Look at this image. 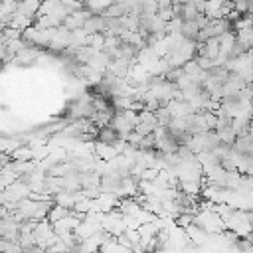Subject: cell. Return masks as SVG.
<instances>
[{"mask_svg": "<svg viewBox=\"0 0 253 253\" xmlns=\"http://www.w3.org/2000/svg\"><path fill=\"white\" fill-rule=\"evenodd\" d=\"M192 223L200 227L206 233H221L223 231V219L215 215L211 210H202L192 217Z\"/></svg>", "mask_w": 253, "mask_h": 253, "instance_id": "obj_1", "label": "cell"}, {"mask_svg": "<svg viewBox=\"0 0 253 253\" xmlns=\"http://www.w3.org/2000/svg\"><path fill=\"white\" fill-rule=\"evenodd\" d=\"M32 233H34L36 245H40L42 249H49V247L57 241V235L53 233V225H51L47 219H40V221L36 223V229H34Z\"/></svg>", "mask_w": 253, "mask_h": 253, "instance_id": "obj_2", "label": "cell"}, {"mask_svg": "<svg viewBox=\"0 0 253 253\" xmlns=\"http://www.w3.org/2000/svg\"><path fill=\"white\" fill-rule=\"evenodd\" d=\"M101 229L105 233H111V235H121L126 225L123 221V213H119L117 210H111L109 213H103L101 217Z\"/></svg>", "mask_w": 253, "mask_h": 253, "instance_id": "obj_3", "label": "cell"}, {"mask_svg": "<svg viewBox=\"0 0 253 253\" xmlns=\"http://www.w3.org/2000/svg\"><path fill=\"white\" fill-rule=\"evenodd\" d=\"M91 16V12L87 10V8H81V10H75V12H71L63 22H61V26L67 30V32H73V30H79V28H83V24H85V20Z\"/></svg>", "mask_w": 253, "mask_h": 253, "instance_id": "obj_4", "label": "cell"}, {"mask_svg": "<svg viewBox=\"0 0 253 253\" xmlns=\"http://www.w3.org/2000/svg\"><path fill=\"white\" fill-rule=\"evenodd\" d=\"M4 196H6V200H8V202H20V200H24V198H28V196H30V188H28V184H24V182L16 180L14 184L6 186Z\"/></svg>", "mask_w": 253, "mask_h": 253, "instance_id": "obj_5", "label": "cell"}, {"mask_svg": "<svg viewBox=\"0 0 253 253\" xmlns=\"http://www.w3.org/2000/svg\"><path fill=\"white\" fill-rule=\"evenodd\" d=\"M231 150L235 154H253V138H251V132L241 134V136H235V140L231 144Z\"/></svg>", "mask_w": 253, "mask_h": 253, "instance_id": "obj_6", "label": "cell"}, {"mask_svg": "<svg viewBox=\"0 0 253 253\" xmlns=\"http://www.w3.org/2000/svg\"><path fill=\"white\" fill-rule=\"evenodd\" d=\"M85 34H103L105 32V18L103 14H91L83 24Z\"/></svg>", "mask_w": 253, "mask_h": 253, "instance_id": "obj_7", "label": "cell"}, {"mask_svg": "<svg viewBox=\"0 0 253 253\" xmlns=\"http://www.w3.org/2000/svg\"><path fill=\"white\" fill-rule=\"evenodd\" d=\"M93 154L99 158V160H105V162H111L119 152L115 150L113 144H105V142H93Z\"/></svg>", "mask_w": 253, "mask_h": 253, "instance_id": "obj_8", "label": "cell"}, {"mask_svg": "<svg viewBox=\"0 0 253 253\" xmlns=\"http://www.w3.org/2000/svg\"><path fill=\"white\" fill-rule=\"evenodd\" d=\"M95 202L99 204L101 213H109L111 210H115V208H117L119 198H117L115 194H111V192H101V194L97 196V200H95Z\"/></svg>", "mask_w": 253, "mask_h": 253, "instance_id": "obj_9", "label": "cell"}, {"mask_svg": "<svg viewBox=\"0 0 253 253\" xmlns=\"http://www.w3.org/2000/svg\"><path fill=\"white\" fill-rule=\"evenodd\" d=\"M233 34H235V43L243 51H251V45H253V30L251 28H243V30H237Z\"/></svg>", "mask_w": 253, "mask_h": 253, "instance_id": "obj_10", "label": "cell"}, {"mask_svg": "<svg viewBox=\"0 0 253 253\" xmlns=\"http://www.w3.org/2000/svg\"><path fill=\"white\" fill-rule=\"evenodd\" d=\"M38 55H40V49L32 45V47H24L20 53H16L12 57V61L14 63H20V65H26V63H34L38 59Z\"/></svg>", "mask_w": 253, "mask_h": 253, "instance_id": "obj_11", "label": "cell"}, {"mask_svg": "<svg viewBox=\"0 0 253 253\" xmlns=\"http://www.w3.org/2000/svg\"><path fill=\"white\" fill-rule=\"evenodd\" d=\"M40 0H24L20 4H16V12L26 16V18H34L38 14V8H40Z\"/></svg>", "mask_w": 253, "mask_h": 253, "instance_id": "obj_12", "label": "cell"}, {"mask_svg": "<svg viewBox=\"0 0 253 253\" xmlns=\"http://www.w3.org/2000/svg\"><path fill=\"white\" fill-rule=\"evenodd\" d=\"M99 182H101V176L97 172H79V186L81 190L85 188H99Z\"/></svg>", "mask_w": 253, "mask_h": 253, "instance_id": "obj_13", "label": "cell"}, {"mask_svg": "<svg viewBox=\"0 0 253 253\" xmlns=\"http://www.w3.org/2000/svg\"><path fill=\"white\" fill-rule=\"evenodd\" d=\"M95 140H97V142H105V144H115V142L121 140V138H119V134L107 125V126H101V128L97 130Z\"/></svg>", "mask_w": 253, "mask_h": 253, "instance_id": "obj_14", "label": "cell"}, {"mask_svg": "<svg viewBox=\"0 0 253 253\" xmlns=\"http://www.w3.org/2000/svg\"><path fill=\"white\" fill-rule=\"evenodd\" d=\"M126 14H130L128 12V8L126 6H123V4H119V2H111L107 8H105V12H103V16H107V18H123V16H126Z\"/></svg>", "mask_w": 253, "mask_h": 253, "instance_id": "obj_15", "label": "cell"}, {"mask_svg": "<svg viewBox=\"0 0 253 253\" xmlns=\"http://www.w3.org/2000/svg\"><path fill=\"white\" fill-rule=\"evenodd\" d=\"M10 158H12V160H16V162L34 160V156H32V148H30L28 144H20L16 150H12V152H10Z\"/></svg>", "mask_w": 253, "mask_h": 253, "instance_id": "obj_16", "label": "cell"}, {"mask_svg": "<svg viewBox=\"0 0 253 253\" xmlns=\"http://www.w3.org/2000/svg\"><path fill=\"white\" fill-rule=\"evenodd\" d=\"M69 211L71 210H67V208H63V206H57V204H51V208H49V213H47V221L49 223H55V221H59V219H63V217H67L69 215Z\"/></svg>", "mask_w": 253, "mask_h": 253, "instance_id": "obj_17", "label": "cell"}, {"mask_svg": "<svg viewBox=\"0 0 253 253\" xmlns=\"http://www.w3.org/2000/svg\"><path fill=\"white\" fill-rule=\"evenodd\" d=\"M215 134H217V138H219V142H223V144H233V140H235V132H233V128L231 126H221V128H215Z\"/></svg>", "mask_w": 253, "mask_h": 253, "instance_id": "obj_18", "label": "cell"}, {"mask_svg": "<svg viewBox=\"0 0 253 253\" xmlns=\"http://www.w3.org/2000/svg\"><path fill=\"white\" fill-rule=\"evenodd\" d=\"M103 43H105V36H103V34H87V45H89V47L101 51Z\"/></svg>", "mask_w": 253, "mask_h": 253, "instance_id": "obj_19", "label": "cell"}, {"mask_svg": "<svg viewBox=\"0 0 253 253\" xmlns=\"http://www.w3.org/2000/svg\"><path fill=\"white\" fill-rule=\"evenodd\" d=\"M154 146H156V138H154V134H146V136L140 138L138 150H154Z\"/></svg>", "mask_w": 253, "mask_h": 253, "instance_id": "obj_20", "label": "cell"}, {"mask_svg": "<svg viewBox=\"0 0 253 253\" xmlns=\"http://www.w3.org/2000/svg\"><path fill=\"white\" fill-rule=\"evenodd\" d=\"M34 243H36L34 233H20V237H18V245H20L22 249H28V247L34 245Z\"/></svg>", "mask_w": 253, "mask_h": 253, "instance_id": "obj_21", "label": "cell"}, {"mask_svg": "<svg viewBox=\"0 0 253 253\" xmlns=\"http://www.w3.org/2000/svg\"><path fill=\"white\" fill-rule=\"evenodd\" d=\"M81 194H83V198H87V200H97V196L101 194V190H99V188H85V190H81Z\"/></svg>", "mask_w": 253, "mask_h": 253, "instance_id": "obj_22", "label": "cell"}, {"mask_svg": "<svg viewBox=\"0 0 253 253\" xmlns=\"http://www.w3.org/2000/svg\"><path fill=\"white\" fill-rule=\"evenodd\" d=\"M4 253H24V249H22L18 243H8V247H6Z\"/></svg>", "mask_w": 253, "mask_h": 253, "instance_id": "obj_23", "label": "cell"}, {"mask_svg": "<svg viewBox=\"0 0 253 253\" xmlns=\"http://www.w3.org/2000/svg\"><path fill=\"white\" fill-rule=\"evenodd\" d=\"M154 4H156V10H164L172 6V0H154Z\"/></svg>", "mask_w": 253, "mask_h": 253, "instance_id": "obj_24", "label": "cell"}, {"mask_svg": "<svg viewBox=\"0 0 253 253\" xmlns=\"http://www.w3.org/2000/svg\"><path fill=\"white\" fill-rule=\"evenodd\" d=\"M152 253H174V247L168 245V247H162V249H154Z\"/></svg>", "mask_w": 253, "mask_h": 253, "instance_id": "obj_25", "label": "cell"}, {"mask_svg": "<svg viewBox=\"0 0 253 253\" xmlns=\"http://www.w3.org/2000/svg\"><path fill=\"white\" fill-rule=\"evenodd\" d=\"M4 190H6V184H4V180L0 178V192H4Z\"/></svg>", "mask_w": 253, "mask_h": 253, "instance_id": "obj_26", "label": "cell"}, {"mask_svg": "<svg viewBox=\"0 0 253 253\" xmlns=\"http://www.w3.org/2000/svg\"><path fill=\"white\" fill-rule=\"evenodd\" d=\"M0 2H4V4H8V2H14V0H0Z\"/></svg>", "mask_w": 253, "mask_h": 253, "instance_id": "obj_27", "label": "cell"}, {"mask_svg": "<svg viewBox=\"0 0 253 253\" xmlns=\"http://www.w3.org/2000/svg\"><path fill=\"white\" fill-rule=\"evenodd\" d=\"M14 2H16V4H20V2H24V0H14Z\"/></svg>", "mask_w": 253, "mask_h": 253, "instance_id": "obj_28", "label": "cell"}, {"mask_svg": "<svg viewBox=\"0 0 253 253\" xmlns=\"http://www.w3.org/2000/svg\"><path fill=\"white\" fill-rule=\"evenodd\" d=\"M0 237H2V227H0Z\"/></svg>", "mask_w": 253, "mask_h": 253, "instance_id": "obj_29", "label": "cell"}]
</instances>
